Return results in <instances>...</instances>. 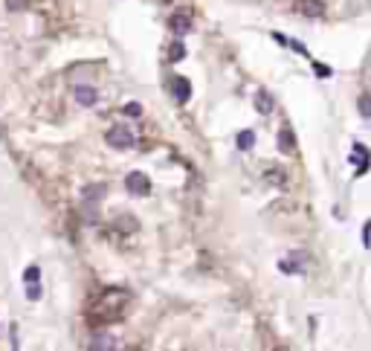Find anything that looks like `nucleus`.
I'll use <instances>...</instances> for the list:
<instances>
[{
  "mask_svg": "<svg viewBox=\"0 0 371 351\" xmlns=\"http://www.w3.org/2000/svg\"><path fill=\"white\" fill-rule=\"evenodd\" d=\"M296 12H302L305 18H322L325 15V3L322 0H299L296 3Z\"/></svg>",
  "mask_w": 371,
  "mask_h": 351,
  "instance_id": "39448f33",
  "label": "nucleus"
},
{
  "mask_svg": "<svg viewBox=\"0 0 371 351\" xmlns=\"http://www.w3.org/2000/svg\"><path fill=\"white\" fill-rule=\"evenodd\" d=\"M90 348L93 351H110V348H116V342H113V337H108V334H96L90 342Z\"/></svg>",
  "mask_w": 371,
  "mask_h": 351,
  "instance_id": "6e6552de",
  "label": "nucleus"
},
{
  "mask_svg": "<svg viewBox=\"0 0 371 351\" xmlns=\"http://www.w3.org/2000/svg\"><path fill=\"white\" fill-rule=\"evenodd\" d=\"M255 108H258V113H270L273 110V96L267 90H258L255 93Z\"/></svg>",
  "mask_w": 371,
  "mask_h": 351,
  "instance_id": "9d476101",
  "label": "nucleus"
},
{
  "mask_svg": "<svg viewBox=\"0 0 371 351\" xmlns=\"http://www.w3.org/2000/svg\"><path fill=\"white\" fill-rule=\"evenodd\" d=\"M360 108H362L365 116H371V96H368V93H362V96H360Z\"/></svg>",
  "mask_w": 371,
  "mask_h": 351,
  "instance_id": "dca6fc26",
  "label": "nucleus"
},
{
  "mask_svg": "<svg viewBox=\"0 0 371 351\" xmlns=\"http://www.w3.org/2000/svg\"><path fill=\"white\" fill-rule=\"evenodd\" d=\"M183 55H186V46H183L180 41H177V44H171V50H168V58H171V61H180Z\"/></svg>",
  "mask_w": 371,
  "mask_h": 351,
  "instance_id": "ddd939ff",
  "label": "nucleus"
},
{
  "mask_svg": "<svg viewBox=\"0 0 371 351\" xmlns=\"http://www.w3.org/2000/svg\"><path fill=\"white\" fill-rule=\"evenodd\" d=\"M82 195H84V200H87V203H99V200L108 195V189H105L102 183H96V186H84Z\"/></svg>",
  "mask_w": 371,
  "mask_h": 351,
  "instance_id": "0eeeda50",
  "label": "nucleus"
},
{
  "mask_svg": "<svg viewBox=\"0 0 371 351\" xmlns=\"http://www.w3.org/2000/svg\"><path fill=\"white\" fill-rule=\"evenodd\" d=\"M125 186H128L131 195H148V192H151V180L145 177L142 171H131L125 177Z\"/></svg>",
  "mask_w": 371,
  "mask_h": 351,
  "instance_id": "7ed1b4c3",
  "label": "nucleus"
},
{
  "mask_svg": "<svg viewBox=\"0 0 371 351\" xmlns=\"http://www.w3.org/2000/svg\"><path fill=\"white\" fill-rule=\"evenodd\" d=\"M6 6H9L12 12H18V9H23V6H27V0H6Z\"/></svg>",
  "mask_w": 371,
  "mask_h": 351,
  "instance_id": "6ab92c4d",
  "label": "nucleus"
},
{
  "mask_svg": "<svg viewBox=\"0 0 371 351\" xmlns=\"http://www.w3.org/2000/svg\"><path fill=\"white\" fill-rule=\"evenodd\" d=\"M128 302V296L125 293H105V296L93 305V311H90V322H116L119 319V314H122V308L119 305H125Z\"/></svg>",
  "mask_w": 371,
  "mask_h": 351,
  "instance_id": "f257e3e1",
  "label": "nucleus"
},
{
  "mask_svg": "<svg viewBox=\"0 0 371 351\" xmlns=\"http://www.w3.org/2000/svg\"><path fill=\"white\" fill-rule=\"evenodd\" d=\"M125 113H128V116H139V113H142V105H139V102H128Z\"/></svg>",
  "mask_w": 371,
  "mask_h": 351,
  "instance_id": "2eb2a0df",
  "label": "nucleus"
},
{
  "mask_svg": "<svg viewBox=\"0 0 371 351\" xmlns=\"http://www.w3.org/2000/svg\"><path fill=\"white\" fill-rule=\"evenodd\" d=\"M253 143H255V134H253V131H241V134H238V148H241V151L253 148Z\"/></svg>",
  "mask_w": 371,
  "mask_h": 351,
  "instance_id": "9b49d317",
  "label": "nucleus"
},
{
  "mask_svg": "<svg viewBox=\"0 0 371 351\" xmlns=\"http://www.w3.org/2000/svg\"><path fill=\"white\" fill-rule=\"evenodd\" d=\"M72 96H76V102H79L82 108H93V105L99 102V93H96V87H90V84H79V87L72 90Z\"/></svg>",
  "mask_w": 371,
  "mask_h": 351,
  "instance_id": "20e7f679",
  "label": "nucleus"
},
{
  "mask_svg": "<svg viewBox=\"0 0 371 351\" xmlns=\"http://www.w3.org/2000/svg\"><path fill=\"white\" fill-rule=\"evenodd\" d=\"M279 148H281V151H293V134H290L287 128L279 134Z\"/></svg>",
  "mask_w": 371,
  "mask_h": 351,
  "instance_id": "f8f14e48",
  "label": "nucleus"
},
{
  "mask_svg": "<svg viewBox=\"0 0 371 351\" xmlns=\"http://www.w3.org/2000/svg\"><path fill=\"white\" fill-rule=\"evenodd\" d=\"M168 27H171L174 32H177V35H186V32L191 29V20L186 18V15H174V18L168 20Z\"/></svg>",
  "mask_w": 371,
  "mask_h": 351,
  "instance_id": "1a4fd4ad",
  "label": "nucleus"
},
{
  "mask_svg": "<svg viewBox=\"0 0 371 351\" xmlns=\"http://www.w3.org/2000/svg\"><path fill=\"white\" fill-rule=\"evenodd\" d=\"M27 296L29 299H41V288H38V282H32V285L27 288Z\"/></svg>",
  "mask_w": 371,
  "mask_h": 351,
  "instance_id": "f3484780",
  "label": "nucleus"
},
{
  "mask_svg": "<svg viewBox=\"0 0 371 351\" xmlns=\"http://www.w3.org/2000/svg\"><path fill=\"white\" fill-rule=\"evenodd\" d=\"M41 279V270H38L35 264H32V267H27V270H23V282H27V285H32V282H38Z\"/></svg>",
  "mask_w": 371,
  "mask_h": 351,
  "instance_id": "4468645a",
  "label": "nucleus"
},
{
  "mask_svg": "<svg viewBox=\"0 0 371 351\" xmlns=\"http://www.w3.org/2000/svg\"><path fill=\"white\" fill-rule=\"evenodd\" d=\"M174 84V99L180 102H189V96H191V84H189V79H180V76H177V79L171 81Z\"/></svg>",
  "mask_w": 371,
  "mask_h": 351,
  "instance_id": "423d86ee",
  "label": "nucleus"
},
{
  "mask_svg": "<svg viewBox=\"0 0 371 351\" xmlns=\"http://www.w3.org/2000/svg\"><path fill=\"white\" fill-rule=\"evenodd\" d=\"M105 143H108L110 148H116V151H125V148L134 145V134H131L128 128L116 125V128H110L108 134H105Z\"/></svg>",
  "mask_w": 371,
  "mask_h": 351,
  "instance_id": "f03ea898",
  "label": "nucleus"
},
{
  "mask_svg": "<svg viewBox=\"0 0 371 351\" xmlns=\"http://www.w3.org/2000/svg\"><path fill=\"white\" fill-rule=\"evenodd\" d=\"M270 183H284V171H267Z\"/></svg>",
  "mask_w": 371,
  "mask_h": 351,
  "instance_id": "a211bd4d",
  "label": "nucleus"
}]
</instances>
